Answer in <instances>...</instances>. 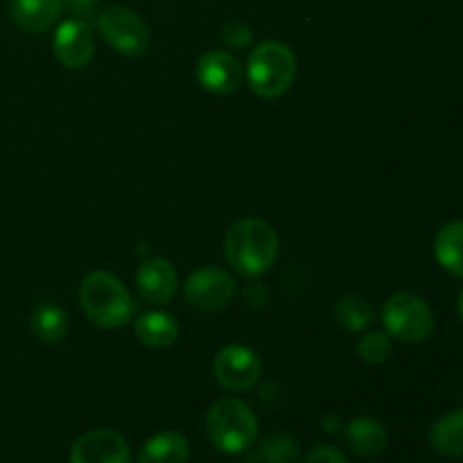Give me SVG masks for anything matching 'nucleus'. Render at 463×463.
I'll return each instance as SVG.
<instances>
[{
  "instance_id": "obj_1",
  "label": "nucleus",
  "mask_w": 463,
  "mask_h": 463,
  "mask_svg": "<svg viewBox=\"0 0 463 463\" xmlns=\"http://www.w3.org/2000/svg\"><path fill=\"white\" fill-rule=\"evenodd\" d=\"M280 238L265 220L247 217L231 224L224 238L226 262L244 279H258L276 265Z\"/></svg>"
},
{
  "instance_id": "obj_2",
  "label": "nucleus",
  "mask_w": 463,
  "mask_h": 463,
  "mask_svg": "<svg viewBox=\"0 0 463 463\" xmlns=\"http://www.w3.org/2000/svg\"><path fill=\"white\" fill-rule=\"evenodd\" d=\"M80 306L86 319L102 330H116L134 319L136 303L129 289L111 271L95 269L80 285Z\"/></svg>"
},
{
  "instance_id": "obj_3",
  "label": "nucleus",
  "mask_w": 463,
  "mask_h": 463,
  "mask_svg": "<svg viewBox=\"0 0 463 463\" xmlns=\"http://www.w3.org/2000/svg\"><path fill=\"white\" fill-rule=\"evenodd\" d=\"M294 77H297V57L289 45L280 41H265L249 54L247 80L258 98H283L292 89Z\"/></svg>"
},
{
  "instance_id": "obj_4",
  "label": "nucleus",
  "mask_w": 463,
  "mask_h": 463,
  "mask_svg": "<svg viewBox=\"0 0 463 463\" xmlns=\"http://www.w3.org/2000/svg\"><path fill=\"white\" fill-rule=\"evenodd\" d=\"M206 432L213 446L224 455H242L256 443L258 419L240 398H222L208 410Z\"/></svg>"
},
{
  "instance_id": "obj_5",
  "label": "nucleus",
  "mask_w": 463,
  "mask_h": 463,
  "mask_svg": "<svg viewBox=\"0 0 463 463\" xmlns=\"http://www.w3.org/2000/svg\"><path fill=\"white\" fill-rule=\"evenodd\" d=\"M383 324L389 337L402 344H420L432 335L434 312L425 298L411 292H398L384 301Z\"/></svg>"
},
{
  "instance_id": "obj_6",
  "label": "nucleus",
  "mask_w": 463,
  "mask_h": 463,
  "mask_svg": "<svg viewBox=\"0 0 463 463\" xmlns=\"http://www.w3.org/2000/svg\"><path fill=\"white\" fill-rule=\"evenodd\" d=\"M95 27L99 36L125 57H143L152 43L149 27L134 9L125 5H111V7L99 9L95 16Z\"/></svg>"
},
{
  "instance_id": "obj_7",
  "label": "nucleus",
  "mask_w": 463,
  "mask_h": 463,
  "mask_svg": "<svg viewBox=\"0 0 463 463\" xmlns=\"http://www.w3.org/2000/svg\"><path fill=\"white\" fill-rule=\"evenodd\" d=\"M262 375V360L256 351L240 344L224 346L213 360V378L222 389L233 393L249 392Z\"/></svg>"
},
{
  "instance_id": "obj_8",
  "label": "nucleus",
  "mask_w": 463,
  "mask_h": 463,
  "mask_svg": "<svg viewBox=\"0 0 463 463\" xmlns=\"http://www.w3.org/2000/svg\"><path fill=\"white\" fill-rule=\"evenodd\" d=\"M238 294L233 276L222 267H202L193 271L184 283V297L194 310L217 312L231 306Z\"/></svg>"
},
{
  "instance_id": "obj_9",
  "label": "nucleus",
  "mask_w": 463,
  "mask_h": 463,
  "mask_svg": "<svg viewBox=\"0 0 463 463\" xmlns=\"http://www.w3.org/2000/svg\"><path fill=\"white\" fill-rule=\"evenodd\" d=\"M52 50L57 61L68 71H80L86 63H90L95 54L93 30L81 18H68L59 23L52 39Z\"/></svg>"
},
{
  "instance_id": "obj_10",
  "label": "nucleus",
  "mask_w": 463,
  "mask_h": 463,
  "mask_svg": "<svg viewBox=\"0 0 463 463\" xmlns=\"http://www.w3.org/2000/svg\"><path fill=\"white\" fill-rule=\"evenodd\" d=\"M194 77H197L199 86L213 95H229L242 86L244 68L226 50H211V52L202 54L194 68Z\"/></svg>"
},
{
  "instance_id": "obj_11",
  "label": "nucleus",
  "mask_w": 463,
  "mask_h": 463,
  "mask_svg": "<svg viewBox=\"0 0 463 463\" xmlns=\"http://www.w3.org/2000/svg\"><path fill=\"white\" fill-rule=\"evenodd\" d=\"M129 443L113 430H90L77 437L71 448V463H129Z\"/></svg>"
},
{
  "instance_id": "obj_12",
  "label": "nucleus",
  "mask_w": 463,
  "mask_h": 463,
  "mask_svg": "<svg viewBox=\"0 0 463 463\" xmlns=\"http://www.w3.org/2000/svg\"><path fill=\"white\" fill-rule=\"evenodd\" d=\"M179 288V274L175 265L165 258H149L136 271V289L138 297L149 306H165L175 298Z\"/></svg>"
},
{
  "instance_id": "obj_13",
  "label": "nucleus",
  "mask_w": 463,
  "mask_h": 463,
  "mask_svg": "<svg viewBox=\"0 0 463 463\" xmlns=\"http://www.w3.org/2000/svg\"><path fill=\"white\" fill-rule=\"evenodd\" d=\"M61 12V0H9V18L23 32L32 34L50 30L59 21Z\"/></svg>"
},
{
  "instance_id": "obj_14",
  "label": "nucleus",
  "mask_w": 463,
  "mask_h": 463,
  "mask_svg": "<svg viewBox=\"0 0 463 463\" xmlns=\"http://www.w3.org/2000/svg\"><path fill=\"white\" fill-rule=\"evenodd\" d=\"M134 333L140 344L149 348H170L179 339V324L172 315L163 310H152L134 321Z\"/></svg>"
},
{
  "instance_id": "obj_15",
  "label": "nucleus",
  "mask_w": 463,
  "mask_h": 463,
  "mask_svg": "<svg viewBox=\"0 0 463 463\" xmlns=\"http://www.w3.org/2000/svg\"><path fill=\"white\" fill-rule=\"evenodd\" d=\"M30 328L43 344H59L68 335L71 319L61 306L50 301L36 303L30 315Z\"/></svg>"
},
{
  "instance_id": "obj_16",
  "label": "nucleus",
  "mask_w": 463,
  "mask_h": 463,
  "mask_svg": "<svg viewBox=\"0 0 463 463\" xmlns=\"http://www.w3.org/2000/svg\"><path fill=\"white\" fill-rule=\"evenodd\" d=\"M190 457V443L179 432H158L140 448L138 463H185Z\"/></svg>"
},
{
  "instance_id": "obj_17",
  "label": "nucleus",
  "mask_w": 463,
  "mask_h": 463,
  "mask_svg": "<svg viewBox=\"0 0 463 463\" xmlns=\"http://www.w3.org/2000/svg\"><path fill=\"white\" fill-rule=\"evenodd\" d=\"M430 446L443 457L461 459L463 457V410H452L434 420L430 428Z\"/></svg>"
},
{
  "instance_id": "obj_18",
  "label": "nucleus",
  "mask_w": 463,
  "mask_h": 463,
  "mask_svg": "<svg viewBox=\"0 0 463 463\" xmlns=\"http://www.w3.org/2000/svg\"><path fill=\"white\" fill-rule=\"evenodd\" d=\"M434 258L448 274L463 279V220L448 222L434 238Z\"/></svg>"
},
{
  "instance_id": "obj_19",
  "label": "nucleus",
  "mask_w": 463,
  "mask_h": 463,
  "mask_svg": "<svg viewBox=\"0 0 463 463\" xmlns=\"http://www.w3.org/2000/svg\"><path fill=\"white\" fill-rule=\"evenodd\" d=\"M348 443L351 450L360 457H378L387 448L389 432L380 420L360 416L348 425Z\"/></svg>"
},
{
  "instance_id": "obj_20",
  "label": "nucleus",
  "mask_w": 463,
  "mask_h": 463,
  "mask_svg": "<svg viewBox=\"0 0 463 463\" xmlns=\"http://www.w3.org/2000/svg\"><path fill=\"white\" fill-rule=\"evenodd\" d=\"M335 321L351 333H362L373 324V307L360 294H346L335 303Z\"/></svg>"
},
{
  "instance_id": "obj_21",
  "label": "nucleus",
  "mask_w": 463,
  "mask_h": 463,
  "mask_svg": "<svg viewBox=\"0 0 463 463\" xmlns=\"http://www.w3.org/2000/svg\"><path fill=\"white\" fill-rule=\"evenodd\" d=\"M298 452H301V446H298L297 439L288 432H271L262 439L260 448L253 455V461L256 463H297Z\"/></svg>"
},
{
  "instance_id": "obj_22",
  "label": "nucleus",
  "mask_w": 463,
  "mask_h": 463,
  "mask_svg": "<svg viewBox=\"0 0 463 463\" xmlns=\"http://www.w3.org/2000/svg\"><path fill=\"white\" fill-rule=\"evenodd\" d=\"M357 355L366 364H383L392 355V337L387 333H369L357 344Z\"/></svg>"
},
{
  "instance_id": "obj_23",
  "label": "nucleus",
  "mask_w": 463,
  "mask_h": 463,
  "mask_svg": "<svg viewBox=\"0 0 463 463\" xmlns=\"http://www.w3.org/2000/svg\"><path fill=\"white\" fill-rule=\"evenodd\" d=\"M251 39H253V32L244 21H229L224 23V27H222V41H224L229 48L244 50L249 48Z\"/></svg>"
},
{
  "instance_id": "obj_24",
  "label": "nucleus",
  "mask_w": 463,
  "mask_h": 463,
  "mask_svg": "<svg viewBox=\"0 0 463 463\" xmlns=\"http://www.w3.org/2000/svg\"><path fill=\"white\" fill-rule=\"evenodd\" d=\"M303 463H348L346 455L335 446H317L307 452Z\"/></svg>"
},
{
  "instance_id": "obj_25",
  "label": "nucleus",
  "mask_w": 463,
  "mask_h": 463,
  "mask_svg": "<svg viewBox=\"0 0 463 463\" xmlns=\"http://www.w3.org/2000/svg\"><path fill=\"white\" fill-rule=\"evenodd\" d=\"M61 3H63V9H68L72 16L86 21V18L98 16L102 0H61Z\"/></svg>"
},
{
  "instance_id": "obj_26",
  "label": "nucleus",
  "mask_w": 463,
  "mask_h": 463,
  "mask_svg": "<svg viewBox=\"0 0 463 463\" xmlns=\"http://www.w3.org/2000/svg\"><path fill=\"white\" fill-rule=\"evenodd\" d=\"M457 312H459V319L463 321V289H461L459 298H457Z\"/></svg>"
},
{
  "instance_id": "obj_27",
  "label": "nucleus",
  "mask_w": 463,
  "mask_h": 463,
  "mask_svg": "<svg viewBox=\"0 0 463 463\" xmlns=\"http://www.w3.org/2000/svg\"><path fill=\"white\" fill-rule=\"evenodd\" d=\"M244 463H256V461H253V459H249V461H244Z\"/></svg>"
}]
</instances>
